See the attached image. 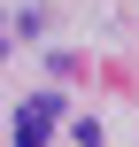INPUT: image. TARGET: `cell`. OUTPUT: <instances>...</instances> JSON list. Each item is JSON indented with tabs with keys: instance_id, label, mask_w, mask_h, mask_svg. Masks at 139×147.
Returning a JSON list of instances; mask_svg holds the SVG:
<instances>
[{
	"instance_id": "cell-1",
	"label": "cell",
	"mask_w": 139,
	"mask_h": 147,
	"mask_svg": "<svg viewBox=\"0 0 139 147\" xmlns=\"http://www.w3.org/2000/svg\"><path fill=\"white\" fill-rule=\"evenodd\" d=\"M15 147H46L54 140V101L39 93V101H15V132H8Z\"/></svg>"
}]
</instances>
